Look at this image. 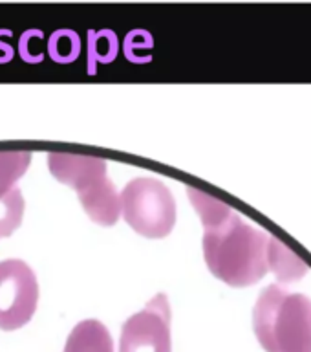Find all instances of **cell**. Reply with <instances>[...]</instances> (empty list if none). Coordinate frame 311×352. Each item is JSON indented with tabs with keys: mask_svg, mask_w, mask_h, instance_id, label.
<instances>
[{
	"mask_svg": "<svg viewBox=\"0 0 311 352\" xmlns=\"http://www.w3.org/2000/svg\"><path fill=\"white\" fill-rule=\"evenodd\" d=\"M192 206L202 217L203 257L214 277L231 286H249L268 274V231L247 224L218 198L187 187Z\"/></svg>",
	"mask_w": 311,
	"mask_h": 352,
	"instance_id": "cell-1",
	"label": "cell"
},
{
	"mask_svg": "<svg viewBox=\"0 0 311 352\" xmlns=\"http://www.w3.org/2000/svg\"><path fill=\"white\" fill-rule=\"evenodd\" d=\"M253 327L266 352H311V299L268 286L253 310Z\"/></svg>",
	"mask_w": 311,
	"mask_h": 352,
	"instance_id": "cell-2",
	"label": "cell"
},
{
	"mask_svg": "<svg viewBox=\"0 0 311 352\" xmlns=\"http://www.w3.org/2000/svg\"><path fill=\"white\" fill-rule=\"evenodd\" d=\"M49 173L55 180L70 186L82 209L99 226H114L121 217V198L106 178V160L84 154L49 153Z\"/></svg>",
	"mask_w": 311,
	"mask_h": 352,
	"instance_id": "cell-3",
	"label": "cell"
},
{
	"mask_svg": "<svg viewBox=\"0 0 311 352\" xmlns=\"http://www.w3.org/2000/svg\"><path fill=\"white\" fill-rule=\"evenodd\" d=\"M121 214L132 230L147 239L170 235L176 224V200L163 182L152 176L134 178L121 191Z\"/></svg>",
	"mask_w": 311,
	"mask_h": 352,
	"instance_id": "cell-4",
	"label": "cell"
},
{
	"mask_svg": "<svg viewBox=\"0 0 311 352\" xmlns=\"http://www.w3.org/2000/svg\"><path fill=\"white\" fill-rule=\"evenodd\" d=\"M38 302L37 275L21 258L0 261V329L30 323Z\"/></svg>",
	"mask_w": 311,
	"mask_h": 352,
	"instance_id": "cell-5",
	"label": "cell"
},
{
	"mask_svg": "<svg viewBox=\"0 0 311 352\" xmlns=\"http://www.w3.org/2000/svg\"><path fill=\"white\" fill-rule=\"evenodd\" d=\"M119 352H172L169 297L154 296L141 312L126 319L121 329Z\"/></svg>",
	"mask_w": 311,
	"mask_h": 352,
	"instance_id": "cell-6",
	"label": "cell"
},
{
	"mask_svg": "<svg viewBox=\"0 0 311 352\" xmlns=\"http://www.w3.org/2000/svg\"><path fill=\"white\" fill-rule=\"evenodd\" d=\"M65 352H114V340L101 321L84 319L71 329Z\"/></svg>",
	"mask_w": 311,
	"mask_h": 352,
	"instance_id": "cell-7",
	"label": "cell"
},
{
	"mask_svg": "<svg viewBox=\"0 0 311 352\" xmlns=\"http://www.w3.org/2000/svg\"><path fill=\"white\" fill-rule=\"evenodd\" d=\"M269 270H273L275 275L282 283H291L308 272V264L299 255L286 248L279 239L271 236L269 239V253H268Z\"/></svg>",
	"mask_w": 311,
	"mask_h": 352,
	"instance_id": "cell-8",
	"label": "cell"
},
{
	"mask_svg": "<svg viewBox=\"0 0 311 352\" xmlns=\"http://www.w3.org/2000/svg\"><path fill=\"white\" fill-rule=\"evenodd\" d=\"M32 164L27 151H0V198L15 187Z\"/></svg>",
	"mask_w": 311,
	"mask_h": 352,
	"instance_id": "cell-9",
	"label": "cell"
},
{
	"mask_svg": "<svg viewBox=\"0 0 311 352\" xmlns=\"http://www.w3.org/2000/svg\"><path fill=\"white\" fill-rule=\"evenodd\" d=\"M24 217V197L19 187H13L0 198V239L10 236L22 224Z\"/></svg>",
	"mask_w": 311,
	"mask_h": 352,
	"instance_id": "cell-10",
	"label": "cell"
},
{
	"mask_svg": "<svg viewBox=\"0 0 311 352\" xmlns=\"http://www.w3.org/2000/svg\"><path fill=\"white\" fill-rule=\"evenodd\" d=\"M81 41L70 30H60L49 38V55L59 63H70L79 55Z\"/></svg>",
	"mask_w": 311,
	"mask_h": 352,
	"instance_id": "cell-11",
	"label": "cell"
},
{
	"mask_svg": "<svg viewBox=\"0 0 311 352\" xmlns=\"http://www.w3.org/2000/svg\"><path fill=\"white\" fill-rule=\"evenodd\" d=\"M90 37H92V44H90V52H92V55H95V57H97V60H104V63L112 60V57L115 55V50H117V46H115V44H112V46H106V43H103V41H101V32L92 33Z\"/></svg>",
	"mask_w": 311,
	"mask_h": 352,
	"instance_id": "cell-12",
	"label": "cell"
}]
</instances>
